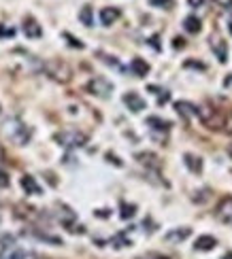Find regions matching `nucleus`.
I'll use <instances>...</instances> for the list:
<instances>
[{"label": "nucleus", "mask_w": 232, "mask_h": 259, "mask_svg": "<svg viewBox=\"0 0 232 259\" xmlns=\"http://www.w3.org/2000/svg\"><path fill=\"white\" fill-rule=\"evenodd\" d=\"M45 73H47L54 81H60V83H66V81H71L73 76V70L68 66L66 62H60V60H54V62H45L43 64Z\"/></svg>", "instance_id": "f257e3e1"}, {"label": "nucleus", "mask_w": 232, "mask_h": 259, "mask_svg": "<svg viewBox=\"0 0 232 259\" xmlns=\"http://www.w3.org/2000/svg\"><path fill=\"white\" fill-rule=\"evenodd\" d=\"M7 136L13 140L15 145H26L30 140V130H28L21 121H7V128H4Z\"/></svg>", "instance_id": "f03ea898"}, {"label": "nucleus", "mask_w": 232, "mask_h": 259, "mask_svg": "<svg viewBox=\"0 0 232 259\" xmlns=\"http://www.w3.org/2000/svg\"><path fill=\"white\" fill-rule=\"evenodd\" d=\"M56 140H58V145H62V147H66V149H75V147H83L85 143H88V136L85 134H81V132H60V134H56Z\"/></svg>", "instance_id": "7ed1b4c3"}, {"label": "nucleus", "mask_w": 232, "mask_h": 259, "mask_svg": "<svg viewBox=\"0 0 232 259\" xmlns=\"http://www.w3.org/2000/svg\"><path fill=\"white\" fill-rule=\"evenodd\" d=\"M88 92L98 98H109L113 93V83L107 81L104 76H96V79H92L88 83Z\"/></svg>", "instance_id": "20e7f679"}, {"label": "nucleus", "mask_w": 232, "mask_h": 259, "mask_svg": "<svg viewBox=\"0 0 232 259\" xmlns=\"http://www.w3.org/2000/svg\"><path fill=\"white\" fill-rule=\"evenodd\" d=\"M215 217H217V221L224 223V225H230L232 227V198L230 196H226L222 202L217 204Z\"/></svg>", "instance_id": "39448f33"}, {"label": "nucleus", "mask_w": 232, "mask_h": 259, "mask_svg": "<svg viewBox=\"0 0 232 259\" xmlns=\"http://www.w3.org/2000/svg\"><path fill=\"white\" fill-rule=\"evenodd\" d=\"M124 104L128 107L132 113H141L143 109H147V102L138 96L136 92H128V93H124Z\"/></svg>", "instance_id": "423d86ee"}, {"label": "nucleus", "mask_w": 232, "mask_h": 259, "mask_svg": "<svg viewBox=\"0 0 232 259\" xmlns=\"http://www.w3.org/2000/svg\"><path fill=\"white\" fill-rule=\"evenodd\" d=\"M21 30L28 38H40L43 37V28H40V23L34 19V17H26L24 23H21Z\"/></svg>", "instance_id": "0eeeda50"}, {"label": "nucleus", "mask_w": 232, "mask_h": 259, "mask_svg": "<svg viewBox=\"0 0 232 259\" xmlns=\"http://www.w3.org/2000/svg\"><path fill=\"white\" fill-rule=\"evenodd\" d=\"M175 111L183 117V119H192V117L200 115V109L196 107V104H192V102H185V100H179V102L175 104Z\"/></svg>", "instance_id": "6e6552de"}, {"label": "nucleus", "mask_w": 232, "mask_h": 259, "mask_svg": "<svg viewBox=\"0 0 232 259\" xmlns=\"http://www.w3.org/2000/svg\"><path fill=\"white\" fill-rule=\"evenodd\" d=\"M19 185H21V189H24L28 196H40V193H43V187H40V185L37 183V179H34V176H30V174H24V176H21Z\"/></svg>", "instance_id": "1a4fd4ad"}, {"label": "nucleus", "mask_w": 232, "mask_h": 259, "mask_svg": "<svg viewBox=\"0 0 232 259\" xmlns=\"http://www.w3.org/2000/svg\"><path fill=\"white\" fill-rule=\"evenodd\" d=\"M121 17V11L117 7H104L100 11V23L102 26H111V23H115Z\"/></svg>", "instance_id": "9d476101"}, {"label": "nucleus", "mask_w": 232, "mask_h": 259, "mask_svg": "<svg viewBox=\"0 0 232 259\" xmlns=\"http://www.w3.org/2000/svg\"><path fill=\"white\" fill-rule=\"evenodd\" d=\"M183 164L188 166L190 172H194V174L202 172V160H200L198 155H194V153H185V155H183Z\"/></svg>", "instance_id": "9b49d317"}, {"label": "nucleus", "mask_w": 232, "mask_h": 259, "mask_svg": "<svg viewBox=\"0 0 232 259\" xmlns=\"http://www.w3.org/2000/svg\"><path fill=\"white\" fill-rule=\"evenodd\" d=\"M145 123H147L152 130H155V132H168V130H171V126H173L171 121L162 119V117H155V115L147 117V121H145Z\"/></svg>", "instance_id": "f8f14e48"}, {"label": "nucleus", "mask_w": 232, "mask_h": 259, "mask_svg": "<svg viewBox=\"0 0 232 259\" xmlns=\"http://www.w3.org/2000/svg\"><path fill=\"white\" fill-rule=\"evenodd\" d=\"M190 234H192L190 227H177V229H173V232H168L164 236V240L166 242H181V240H185Z\"/></svg>", "instance_id": "ddd939ff"}, {"label": "nucleus", "mask_w": 232, "mask_h": 259, "mask_svg": "<svg viewBox=\"0 0 232 259\" xmlns=\"http://www.w3.org/2000/svg\"><path fill=\"white\" fill-rule=\"evenodd\" d=\"M215 246H217V240L213 236H198V238H196L194 249L196 251H213Z\"/></svg>", "instance_id": "4468645a"}, {"label": "nucleus", "mask_w": 232, "mask_h": 259, "mask_svg": "<svg viewBox=\"0 0 232 259\" xmlns=\"http://www.w3.org/2000/svg\"><path fill=\"white\" fill-rule=\"evenodd\" d=\"M130 73L135 76H145L149 73V64L145 60H141V57H135V60L130 62Z\"/></svg>", "instance_id": "2eb2a0df"}, {"label": "nucleus", "mask_w": 232, "mask_h": 259, "mask_svg": "<svg viewBox=\"0 0 232 259\" xmlns=\"http://www.w3.org/2000/svg\"><path fill=\"white\" fill-rule=\"evenodd\" d=\"M183 28H185V32H190V34H198L202 30V23L196 15H188L183 19Z\"/></svg>", "instance_id": "dca6fc26"}, {"label": "nucleus", "mask_w": 232, "mask_h": 259, "mask_svg": "<svg viewBox=\"0 0 232 259\" xmlns=\"http://www.w3.org/2000/svg\"><path fill=\"white\" fill-rule=\"evenodd\" d=\"M211 47H213V51L217 54V57H219V62H226L228 60V54H226V40H222V38H215L213 40L211 38Z\"/></svg>", "instance_id": "f3484780"}, {"label": "nucleus", "mask_w": 232, "mask_h": 259, "mask_svg": "<svg viewBox=\"0 0 232 259\" xmlns=\"http://www.w3.org/2000/svg\"><path fill=\"white\" fill-rule=\"evenodd\" d=\"M136 160L141 162V164H145V166L154 168V170H158V168H160V162H158V157H155L154 153H138Z\"/></svg>", "instance_id": "a211bd4d"}, {"label": "nucleus", "mask_w": 232, "mask_h": 259, "mask_svg": "<svg viewBox=\"0 0 232 259\" xmlns=\"http://www.w3.org/2000/svg\"><path fill=\"white\" fill-rule=\"evenodd\" d=\"M79 19H81V23H83V26H88V28L94 23V13H92L90 4H85V7L79 11Z\"/></svg>", "instance_id": "6ab92c4d"}, {"label": "nucleus", "mask_w": 232, "mask_h": 259, "mask_svg": "<svg viewBox=\"0 0 232 259\" xmlns=\"http://www.w3.org/2000/svg\"><path fill=\"white\" fill-rule=\"evenodd\" d=\"M135 215H136V206L135 204H128V202L119 204V217H121V219H132Z\"/></svg>", "instance_id": "aec40b11"}, {"label": "nucleus", "mask_w": 232, "mask_h": 259, "mask_svg": "<svg viewBox=\"0 0 232 259\" xmlns=\"http://www.w3.org/2000/svg\"><path fill=\"white\" fill-rule=\"evenodd\" d=\"M149 92L158 96V104H166L168 100H171V93L166 90H160V87H155V85H149Z\"/></svg>", "instance_id": "412c9836"}, {"label": "nucleus", "mask_w": 232, "mask_h": 259, "mask_svg": "<svg viewBox=\"0 0 232 259\" xmlns=\"http://www.w3.org/2000/svg\"><path fill=\"white\" fill-rule=\"evenodd\" d=\"M111 244L115 246V249H121V246H130V238H126V234H117V236L111 238Z\"/></svg>", "instance_id": "4be33fe9"}, {"label": "nucleus", "mask_w": 232, "mask_h": 259, "mask_svg": "<svg viewBox=\"0 0 232 259\" xmlns=\"http://www.w3.org/2000/svg\"><path fill=\"white\" fill-rule=\"evenodd\" d=\"M62 37H64V38H66V43L71 45V47H75V49H83V47H85V45L81 43L79 38H75L73 34H68V32H64V34H62Z\"/></svg>", "instance_id": "5701e85b"}, {"label": "nucleus", "mask_w": 232, "mask_h": 259, "mask_svg": "<svg viewBox=\"0 0 232 259\" xmlns=\"http://www.w3.org/2000/svg\"><path fill=\"white\" fill-rule=\"evenodd\" d=\"M152 7H158V9H171L173 7V0H149Z\"/></svg>", "instance_id": "b1692460"}, {"label": "nucleus", "mask_w": 232, "mask_h": 259, "mask_svg": "<svg viewBox=\"0 0 232 259\" xmlns=\"http://www.w3.org/2000/svg\"><path fill=\"white\" fill-rule=\"evenodd\" d=\"M11 37H15L13 28H4L2 23H0V38H11Z\"/></svg>", "instance_id": "393cba45"}, {"label": "nucleus", "mask_w": 232, "mask_h": 259, "mask_svg": "<svg viewBox=\"0 0 232 259\" xmlns=\"http://www.w3.org/2000/svg\"><path fill=\"white\" fill-rule=\"evenodd\" d=\"M9 183H11L9 174L4 172V170H0V189H2V187H9Z\"/></svg>", "instance_id": "a878e982"}, {"label": "nucleus", "mask_w": 232, "mask_h": 259, "mask_svg": "<svg viewBox=\"0 0 232 259\" xmlns=\"http://www.w3.org/2000/svg\"><path fill=\"white\" fill-rule=\"evenodd\" d=\"M173 47H175V49H183V47H185V40H183L181 37H175V38H173Z\"/></svg>", "instance_id": "bb28decb"}, {"label": "nucleus", "mask_w": 232, "mask_h": 259, "mask_svg": "<svg viewBox=\"0 0 232 259\" xmlns=\"http://www.w3.org/2000/svg\"><path fill=\"white\" fill-rule=\"evenodd\" d=\"M185 68H200V70H205V64H200V62H185Z\"/></svg>", "instance_id": "cd10ccee"}, {"label": "nucleus", "mask_w": 232, "mask_h": 259, "mask_svg": "<svg viewBox=\"0 0 232 259\" xmlns=\"http://www.w3.org/2000/svg\"><path fill=\"white\" fill-rule=\"evenodd\" d=\"M202 2H205V0H188V4H190V7H200Z\"/></svg>", "instance_id": "c85d7f7f"}, {"label": "nucleus", "mask_w": 232, "mask_h": 259, "mask_svg": "<svg viewBox=\"0 0 232 259\" xmlns=\"http://www.w3.org/2000/svg\"><path fill=\"white\" fill-rule=\"evenodd\" d=\"M96 215L98 217H109V210L107 208H104V210H96Z\"/></svg>", "instance_id": "c756f323"}, {"label": "nucleus", "mask_w": 232, "mask_h": 259, "mask_svg": "<svg viewBox=\"0 0 232 259\" xmlns=\"http://www.w3.org/2000/svg\"><path fill=\"white\" fill-rule=\"evenodd\" d=\"M224 85H226V87H230V85H232V76H226V81H224Z\"/></svg>", "instance_id": "7c9ffc66"}, {"label": "nucleus", "mask_w": 232, "mask_h": 259, "mask_svg": "<svg viewBox=\"0 0 232 259\" xmlns=\"http://www.w3.org/2000/svg\"><path fill=\"white\" fill-rule=\"evenodd\" d=\"M224 259H232V251H228V253H226V255H224Z\"/></svg>", "instance_id": "2f4dec72"}, {"label": "nucleus", "mask_w": 232, "mask_h": 259, "mask_svg": "<svg viewBox=\"0 0 232 259\" xmlns=\"http://www.w3.org/2000/svg\"><path fill=\"white\" fill-rule=\"evenodd\" d=\"M4 157V149H2V145H0V160Z\"/></svg>", "instance_id": "473e14b6"}, {"label": "nucleus", "mask_w": 232, "mask_h": 259, "mask_svg": "<svg viewBox=\"0 0 232 259\" xmlns=\"http://www.w3.org/2000/svg\"><path fill=\"white\" fill-rule=\"evenodd\" d=\"M228 30H230V34H232V17H230V23H228Z\"/></svg>", "instance_id": "72a5a7b5"}, {"label": "nucleus", "mask_w": 232, "mask_h": 259, "mask_svg": "<svg viewBox=\"0 0 232 259\" xmlns=\"http://www.w3.org/2000/svg\"><path fill=\"white\" fill-rule=\"evenodd\" d=\"M158 259H168V257H158Z\"/></svg>", "instance_id": "f704fd0d"}, {"label": "nucleus", "mask_w": 232, "mask_h": 259, "mask_svg": "<svg viewBox=\"0 0 232 259\" xmlns=\"http://www.w3.org/2000/svg\"><path fill=\"white\" fill-rule=\"evenodd\" d=\"M0 259H2V257H0Z\"/></svg>", "instance_id": "c9c22d12"}, {"label": "nucleus", "mask_w": 232, "mask_h": 259, "mask_svg": "<svg viewBox=\"0 0 232 259\" xmlns=\"http://www.w3.org/2000/svg\"><path fill=\"white\" fill-rule=\"evenodd\" d=\"M0 217H2V215H0Z\"/></svg>", "instance_id": "e433bc0d"}]
</instances>
